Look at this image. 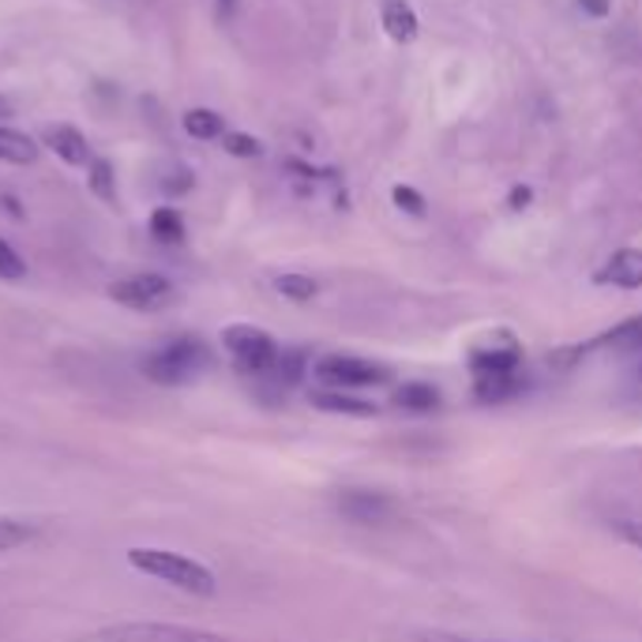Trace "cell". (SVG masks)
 I'll use <instances>...</instances> for the list:
<instances>
[{
  "label": "cell",
  "mask_w": 642,
  "mask_h": 642,
  "mask_svg": "<svg viewBox=\"0 0 642 642\" xmlns=\"http://www.w3.org/2000/svg\"><path fill=\"white\" fill-rule=\"evenodd\" d=\"M222 151L233 154V158H263L267 147L249 132H225L222 136Z\"/></svg>",
  "instance_id": "obj_23"
},
{
  "label": "cell",
  "mask_w": 642,
  "mask_h": 642,
  "mask_svg": "<svg viewBox=\"0 0 642 642\" xmlns=\"http://www.w3.org/2000/svg\"><path fill=\"white\" fill-rule=\"evenodd\" d=\"M214 4H219V16H222V19H230V16L237 12V0H214Z\"/></svg>",
  "instance_id": "obj_30"
},
{
  "label": "cell",
  "mask_w": 642,
  "mask_h": 642,
  "mask_svg": "<svg viewBox=\"0 0 642 642\" xmlns=\"http://www.w3.org/2000/svg\"><path fill=\"white\" fill-rule=\"evenodd\" d=\"M522 388H526V383H522L519 372H508V377H478L473 394H478L481 402H508L515 399Z\"/></svg>",
  "instance_id": "obj_15"
},
{
  "label": "cell",
  "mask_w": 642,
  "mask_h": 642,
  "mask_svg": "<svg viewBox=\"0 0 642 642\" xmlns=\"http://www.w3.org/2000/svg\"><path fill=\"white\" fill-rule=\"evenodd\" d=\"M421 642H508V639H467V635H448V631H429Z\"/></svg>",
  "instance_id": "obj_29"
},
{
  "label": "cell",
  "mask_w": 642,
  "mask_h": 642,
  "mask_svg": "<svg viewBox=\"0 0 642 642\" xmlns=\"http://www.w3.org/2000/svg\"><path fill=\"white\" fill-rule=\"evenodd\" d=\"M639 377H642V364H639Z\"/></svg>",
  "instance_id": "obj_32"
},
{
  "label": "cell",
  "mask_w": 642,
  "mask_h": 642,
  "mask_svg": "<svg viewBox=\"0 0 642 642\" xmlns=\"http://www.w3.org/2000/svg\"><path fill=\"white\" fill-rule=\"evenodd\" d=\"M271 377H279L282 383H298L304 377V353L298 350H282L279 353V364H274Z\"/></svg>",
  "instance_id": "obj_25"
},
{
  "label": "cell",
  "mask_w": 642,
  "mask_h": 642,
  "mask_svg": "<svg viewBox=\"0 0 642 642\" xmlns=\"http://www.w3.org/2000/svg\"><path fill=\"white\" fill-rule=\"evenodd\" d=\"M394 402H399L402 410L429 413L440 407V391L432 388V383H402V388L394 391Z\"/></svg>",
  "instance_id": "obj_16"
},
{
  "label": "cell",
  "mask_w": 642,
  "mask_h": 642,
  "mask_svg": "<svg viewBox=\"0 0 642 642\" xmlns=\"http://www.w3.org/2000/svg\"><path fill=\"white\" fill-rule=\"evenodd\" d=\"M19 279H27V260L0 237V282H19Z\"/></svg>",
  "instance_id": "obj_24"
},
{
  "label": "cell",
  "mask_w": 642,
  "mask_h": 642,
  "mask_svg": "<svg viewBox=\"0 0 642 642\" xmlns=\"http://www.w3.org/2000/svg\"><path fill=\"white\" fill-rule=\"evenodd\" d=\"M222 345L230 350L233 364L249 377H271L274 364H279V342L267 331L252 328V323H233L222 331Z\"/></svg>",
  "instance_id": "obj_3"
},
{
  "label": "cell",
  "mask_w": 642,
  "mask_h": 642,
  "mask_svg": "<svg viewBox=\"0 0 642 642\" xmlns=\"http://www.w3.org/2000/svg\"><path fill=\"white\" fill-rule=\"evenodd\" d=\"M87 184H91V192L102 203H117V173L110 158H94V162L87 165Z\"/></svg>",
  "instance_id": "obj_18"
},
{
  "label": "cell",
  "mask_w": 642,
  "mask_h": 642,
  "mask_svg": "<svg viewBox=\"0 0 642 642\" xmlns=\"http://www.w3.org/2000/svg\"><path fill=\"white\" fill-rule=\"evenodd\" d=\"M181 124H184V132H189L192 140H200V143L222 140V136H225V117L214 113V110H189L181 117Z\"/></svg>",
  "instance_id": "obj_14"
},
{
  "label": "cell",
  "mask_w": 642,
  "mask_h": 642,
  "mask_svg": "<svg viewBox=\"0 0 642 642\" xmlns=\"http://www.w3.org/2000/svg\"><path fill=\"white\" fill-rule=\"evenodd\" d=\"M391 203L399 207L402 214H410V219H424V214H429V203H424V195L413 189V184H394Z\"/></svg>",
  "instance_id": "obj_21"
},
{
  "label": "cell",
  "mask_w": 642,
  "mask_h": 642,
  "mask_svg": "<svg viewBox=\"0 0 642 642\" xmlns=\"http://www.w3.org/2000/svg\"><path fill=\"white\" fill-rule=\"evenodd\" d=\"M575 4H579V12H582V16L598 19V23H601V19H609V16H612V0H575Z\"/></svg>",
  "instance_id": "obj_27"
},
{
  "label": "cell",
  "mask_w": 642,
  "mask_h": 642,
  "mask_svg": "<svg viewBox=\"0 0 642 642\" xmlns=\"http://www.w3.org/2000/svg\"><path fill=\"white\" fill-rule=\"evenodd\" d=\"M192 184H195V177H192L189 165L170 162L162 173V181H158V189H162L165 195H184V192H192Z\"/></svg>",
  "instance_id": "obj_22"
},
{
  "label": "cell",
  "mask_w": 642,
  "mask_h": 642,
  "mask_svg": "<svg viewBox=\"0 0 642 642\" xmlns=\"http://www.w3.org/2000/svg\"><path fill=\"white\" fill-rule=\"evenodd\" d=\"M83 642H230L219 631L177 628V624H113L102 628Z\"/></svg>",
  "instance_id": "obj_4"
},
{
  "label": "cell",
  "mask_w": 642,
  "mask_h": 642,
  "mask_svg": "<svg viewBox=\"0 0 642 642\" xmlns=\"http://www.w3.org/2000/svg\"><path fill=\"white\" fill-rule=\"evenodd\" d=\"M38 541V526L27 519H12V515H0V552H12Z\"/></svg>",
  "instance_id": "obj_19"
},
{
  "label": "cell",
  "mask_w": 642,
  "mask_h": 642,
  "mask_svg": "<svg viewBox=\"0 0 642 642\" xmlns=\"http://www.w3.org/2000/svg\"><path fill=\"white\" fill-rule=\"evenodd\" d=\"M533 203V189H530V184H511V192H508V207H511V211H526V207Z\"/></svg>",
  "instance_id": "obj_28"
},
{
  "label": "cell",
  "mask_w": 642,
  "mask_h": 642,
  "mask_svg": "<svg viewBox=\"0 0 642 642\" xmlns=\"http://www.w3.org/2000/svg\"><path fill=\"white\" fill-rule=\"evenodd\" d=\"M274 290H279L285 301H298V304H304V301H312L315 293H320V282H315L312 274L285 271V274H279V279H274Z\"/></svg>",
  "instance_id": "obj_20"
},
{
  "label": "cell",
  "mask_w": 642,
  "mask_h": 642,
  "mask_svg": "<svg viewBox=\"0 0 642 642\" xmlns=\"http://www.w3.org/2000/svg\"><path fill=\"white\" fill-rule=\"evenodd\" d=\"M38 151H42V147H38L27 132H19V128H12V124H0V162L34 165Z\"/></svg>",
  "instance_id": "obj_12"
},
{
  "label": "cell",
  "mask_w": 642,
  "mask_h": 642,
  "mask_svg": "<svg viewBox=\"0 0 642 642\" xmlns=\"http://www.w3.org/2000/svg\"><path fill=\"white\" fill-rule=\"evenodd\" d=\"M380 27H383V34L399 46L418 42V34H421V19L413 12L410 0H380Z\"/></svg>",
  "instance_id": "obj_8"
},
{
  "label": "cell",
  "mask_w": 642,
  "mask_h": 642,
  "mask_svg": "<svg viewBox=\"0 0 642 642\" xmlns=\"http://www.w3.org/2000/svg\"><path fill=\"white\" fill-rule=\"evenodd\" d=\"M519 361H522V353L515 342H508V345L489 342L470 353L473 377H508V372H519Z\"/></svg>",
  "instance_id": "obj_10"
},
{
  "label": "cell",
  "mask_w": 642,
  "mask_h": 642,
  "mask_svg": "<svg viewBox=\"0 0 642 642\" xmlns=\"http://www.w3.org/2000/svg\"><path fill=\"white\" fill-rule=\"evenodd\" d=\"M612 530H616L620 538L628 541V545L642 549V522H635V519H616V522H612Z\"/></svg>",
  "instance_id": "obj_26"
},
{
  "label": "cell",
  "mask_w": 642,
  "mask_h": 642,
  "mask_svg": "<svg viewBox=\"0 0 642 642\" xmlns=\"http://www.w3.org/2000/svg\"><path fill=\"white\" fill-rule=\"evenodd\" d=\"M110 298L117 304H124V309L158 312V309H165V304L177 298V290H173V282L165 279V274L143 271V274H128V279L113 282L110 285Z\"/></svg>",
  "instance_id": "obj_5"
},
{
  "label": "cell",
  "mask_w": 642,
  "mask_h": 642,
  "mask_svg": "<svg viewBox=\"0 0 642 642\" xmlns=\"http://www.w3.org/2000/svg\"><path fill=\"white\" fill-rule=\"evenodd\" d=\"M598 282L620 285V290H642V249H620L598 271Z\"/></svg>",
  "instance_id": "obj_11"
},
{
  "label": "cell",
  "mask_w": 642,
  "mask_h": 642,
  "mask_svg": "<svg viewBox=\"0 0 642 642\" xmlns=\"http://www.w3.org/2000/svg\"><path fill=\"white\" fill-rule=\"evenodd\" d=\"M315 377L331 388H377V383L388 380V369L361 358H350V353H328V358L315 361Z\"/></svg>",
  "instance_id": "obj_6"
},
{
  "label": "cell",
  "mask_w": 642,
  "mask_h": 642,
  "mask_svg": "<svg viewBox=\"0 0 642 642\" xmlns=\"http://www.w3.org/2000/svg\"><path fill=\"white\" fill-rule=\"evenodd\" d=\"M151 237L158 244H181L184 241V219L177 207H158L151 214Z\"/></svg>",
  "instance_id": "obj_17"
},
{
  "label": "cell",
  "mask_w": 642,
  "mask_h": 642,
  "mask_svg": "<svg viewBox=\"0 0 642 642\" xmlns=\"http://www.w3.org/2000/svg\"><path fill=\"white\" fill-rule=\"evenodd\" d=\"M312 407L328 410V413H345V418H377V402L353 399V394H342L339 388H334V391H312Z\"/></svg>",
  "instance_id": "obj_13"
},
{
  "label": "cell",
  "mask_w": 642,
  "mask_h": 642,
  "mask_svg": "<svg viewBox=\"0 0 642 642\" xmlns=\"http://www.w3.org/2000/svg\"><path fill=\"white\" fill-rule=\"evenodd\" d=\"M211 369V350L207 342L192 339V334H181V339L158 345L143 358L147 380L162 383V388H181V383H192L200 372Z\"/></svg>",
  "instance_id": "obj_2"
},
{
  "label": "cell",
  "mask_w": 642,
  "mask_h": 642,
  "mask_svg": "<svg viewBox=\"0 0 642 642\" xmlns=\"http://www.w3.org/2000/svg\"><path fill=\"white\" fill-rule=\"evenodd\" d=\"M8 117H12V98H4V94H0V124H4Z\"/></svg>",
  "instance_id": "obj_31"
},
{
  "label": "cell",
  "mask_w": 642,
  "mask_h": 642,
  "mask_svg": "<svg viewBox=\"0 0 642 642\" xmlns=\"http://www.w3.org/2000/svg\"><path fill=\"white\" fill-rule=\"evenodd\" d=\"M46 147L68 165H91L94 162V151H91V143H87V136L72 124H49Z\"/></svg>",
  "instance_id": "obj_9"
},
{
  "label": "cell",
  "mask_w": 642,
  "mask_h": 642,
  "mask_svg": "<svg viewBox=\"0 0 642 642\" xmlns=\"http://www.w3.org/2000/svg\"><path fill=\"white\" fill-rule=\"evenodd\" d=\"M334 508H339L350 522H358V526H380V522H388L394 515L391 496H383V492H369V489H345V492H339Z\"/></svg>",
  "instance_id": "obj_7"
},
{
  "label": "cell",
  "mask_w": 642,
  "mask_h": 642,
  "mask_svg": "<svg viewBox=\"0 0 642 642\" xmlns=\"http://www.w3.org/2000/svg\"><path fill=\"white\" fill-rule=\"evenodd\" d=\"M128 564L143 571V575L165 582V586H177L195 598H211L214 590H219V579H214L211 568L195 564V560L170 549H128Z\"/></svg>",
  "instance_id": "obj_1"
}]
</instances>
